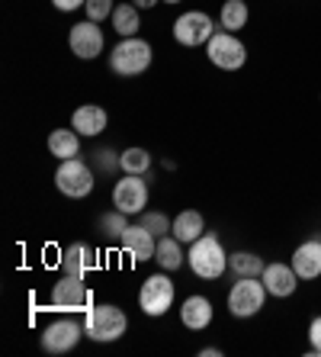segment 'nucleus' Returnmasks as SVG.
I'll return each mask as SVG.
<instances>
[{
	"instance_id": "f257e3e1",
	"label": "nucleus",
	"mask_w": 321,
	"mask_h": 357,
	"mask_svg": "<svg viewBox=\"0 0 321 357\" xmlns=\"http://www.w3.org/2000/svg\"><path fill=\"white\" fill-rule=\"evenodd\" d=\"M187 264H189V271L196 277H203V280H219V277L225 274V267H228V255H225L219 235H212V232L199 235V238L189 245Z\"/></svg>"
},
{
	"instance_id": "f03ea898",
	"label": "nucleus",
	"mask_w": 321,
	"mask_h": 357,
	"mask_svg": "<svg viewBox=\"0 0 321 357\" xmlns=\"http://www.w3.org/2000/svg\"><path fill=\"white\" fill-rule=\"evenodd\" d=\"M125 328H129V316L119 306L103 303V306H91L84 312V332L91 341H100V344L119 341L125 335Z\"/></svg>"
},
{
	"instance_id": "7ed1b4c3",
	"label": "nucleus",
	"mask_w": 321,
	"mask_h": 357,
	"mask_svg": "<svg viewBox=\"0 0 321 357\" xmlns=\"http://www.w3.org/2000/svg\"><path fill=\"white\" fill-rule=\"evenodd\" d=\"M151 59H155V52H151L148 42L132 36V39H119V45L109 55V68L119 77H139L151 68Z\"/></svg>"
},
{
	"instance_id": "20e7f679",
	"label": "nucleus",
	"mask_w": 321,
	"mask_h": 357,
	"mask_svg": "<svg viewBox=\"0 0 321 357\" xmlns=\"http://www.w3.org/2000/svg\"><path fill=\"white\" fill-rule=\"evenodd\" d=\"M267 296L270 293L260 277H238V283H231L228 290V312L235 319H251L264 309Z\"/></svg>"
},
{
	"instance_id": "39448f33",
	"label": "nucleus",
	"mask_w": 321,
	"mask_h": 357,
	"mask_svg": "<svg viewBox=\"0 0 321 357\" xmlns=\"http://www.w3.org/2000/svg\"><path fill=\"white\" fill-rule=\"evenodd\" d=\"M49 306L52 312H87L93 306V296H91V287L84 283V277H71V274H61V280L52 287V296H49Z\"/></svg>"
},
{
	"instance_id": "423d86ee",
	"label": "nucleus",
	"mask_w": 321,
	"mask_h": 357,
	"mask_svg": "<svg viewBox=\"0 0 321 357\" xmlns=\"http://www.w3.org/2000/svg\"><path fill=\"white\" fill-rule=\"evenodd\" d=\"M93 183H97V177H93V171L84 165L81 158L61 161V165H58V171H55V187L65 193V197H71V199L91 197Z\"/></svg>"
},
{
	"instance_id": "0eeeda50",
	"label": "nucleus",
	"mask_w": 321,
	"mask_h": 357,
	"mask_svg": "<svg viewBox=\"0 0 321 357\" xmlns=\"http://www.w3.org/2000/svg\"><path fill=\"white\" fill-rule=\"evenodd\" d=\"M206 55H209V61H212L215 68H222V71H238L247 61L244 42L235 33H225V29H219V33L206 42Z\"/></svg>"
},
{
	"instance_id": "6e6552de",
	"label": "nucleus",
	"mask_w": 321,
	"mask_h": 357,
	"mask_svg": "<svg viewBox=\"0 0 321 357\" xmlns=\"http://www.w3.org/2000/svg\"><path fill=\"white\" fill-rule=\"evenodd\" d=\"M215 36V23L209 13L203 10H189V13H180L177 23H173V39L187 45V49H199V45H206L209 39Z\"/></svg>"
},
{
	"instance_id": "1a4fd4ad",
	"label": "nucleus",
	"mask_w": 321,
	"mask_h": 357,
	"mask_svg": "<svg viewBox=\"0 0 321 357\" xmlns=\"http://www.w3.org/2000/svg\"><path fill=\"white\" fill-rule=\"evenodd\" d=\"M139 306L145 316L157 319L173 306V280L167 274H151L139 290Z\"/></svg>"
},
{
	"instance_id": "9d476101",
	"label": "nucleus",
	"mask_w": 321,
	"mask_h": 357,
	"mask_svg": "<svg viewBox=\"0 0 321 357\" xmlns=\"http://www.w3.org/2000/svg\"><path fill=\"white\" fill-rule=\"evenodd\" d=\"M113 206L125 216H141L148 206V183L139 174H125L123 181H116L113 187Z\"/></svg>"
},
{
	"instance_id": "9b49d317",
	"label": "nucleus",
	"mask_w": 321,
	"mask_h": 357,
	"mask_svg": "<svg viewBox=\"0 0 321 357\" xmlns=\"http://www.w3.org/2000/svg\"><path fill=\"white\" fill-rule=\"evenodd\" d=\"M84 335H87L84 332V322H77V319H55L42 332V348L49 351V354H68V351L77 348V341Z\"/></svg>"
},
{
	"instance_id": "f8f14e48",
	"label": "nucleus",
	"mask_w": 321,
	"mask_h": 357,
	"mask_svg": "<svg viewBox=\"0 0 321 357\" xmlns=\"http://www.w3.org/2000/svg\"><path fill=\"white\" fill-rule=\"evenodd\" d=\"M68 45H71V52H75L77 59H84V61L97 59L100 52H103V29H100V23L84 20V23L71 26V33H68Z\"/></svg>"
},
{
	"instance_id": "ddd939ff",
	"label": "nucleus",
	"mask_w": 321,
	"mask_h": 357,
	"mask_svg": "<svg viewBox=\"0 0 321 357\" xmlns=\"http://www.w3.org/2000/svg\"><path fill=\"white\" fill-rule=\"evenodd\" d=\"M119 245H123V251L132 261H148V258H155V251H157V238L141 222L129 225V229L119 235Z\"/></svg>"
},
{
	"instance_id": "4468645a",
	"label": "nucleus",
	"mask_w": 321,
	"mask_h": 357,
	"mask_svg": "<svg viewBox=\"0 0 321 357\" xmlns=\"http://www.w3.org/2000/svg\"><path fill=\"white\" fill-rule=\"evenodd\" d=\"M61 274H71V277H87L97 267V255L87 241H75V245H68L61 251Z\"/></svg>"
},
{
	"instance_id": "2eb2a0df",
	"label": "nucleus",
	"mask_w": 321,
	"mask_h": 357,
	"mask_svg": "<svg viewBox=\"0 0 321 357\" xmlns=\"http://www.w3.org/2000/svg\"><path fill=\"white\" fill-rule=\"evenodd\" d=\"M260 280H264L267 293L276 299H286L296 293L299 287V274L292 271V264H267L264 274H260Z\"/></svg>"
},
{
	"instance_id": "dca6fc26",
	"label": "nucleus",
	"mask_w": 321,
	"mask_h": 357,
	"mask_svg": "<svg viewBox=\"0 0 321 357\" xmlns=\"http://www.w3.org/2000/svg\"><path fill=\"white\" fill-rule=\"evenodd\" d=\"M292 271L299 274V280H315L321 277V238H308L292 251Z\"/></svg>"
},
{
	"instance_id": "f3484780",
	"label": "nucleus",
	"mask_w": 321,
	"mask_h": 357,
	"mask_svg": "<svg viewBox=\"0 0 321 357\" xmlns=\"http://www.w3.org/2000/svg\"><path fill=\"white\" fill-rule=\"evenodd\" d=\"M109 116H107V109L97 107V103H84V107L75 109V116H71V126H75L81 135H91V139H97L103 129H107Z\"/></svg>"
},
{
	"instance_id": "a211bd4d",
	"label": "nucleus",
	"mask_w": 321,
	"mask_h": 357,
	"mask_svg": "<svg viewBox=\"0 0 321 357\" xmlns=\"http://www.w3.org/2000/svg\"><path fill=\"white\" fill-rule=\"evenodd\" d=\"M180 322L189 332H203L212 322V303L206 296H187L180 306Z\"/></svg>"
},
{
	"instance_id": "6ab92c4d",
	"label": "nucleus",
	"mask_w": 321,
	"mask_h": 357,
	"mask_svg": "<svg viewBox=\"0 0 321 357\" xmlns=\"http://www.w3.org/2000/svg\"><path fill=\"white\" fill-rule=\"evenodd\" d=\"M203 229H206V219H203V213H196V209H183V213H177V219H173V238L180 241V245H193V241L203 235Z\"/></svg>"
},
{
	"instance_id": "aec40b11",
	"label": "nucleus",
	"mask_w": 321,
	"mask_h": 357,
	"mask_svg": "<svg viewBox=\"0 0 321 357\" xmlns=\"http://www.w3.org/2000/svg\"><path fill=\"white\" fill-rule=\"evenodd\" d=\"M49 151L58 161L77 158V155H81V132H77V129H55V132L49 135Z\"/></svg>"
},
{
	"instance_id": "412c9836",
	"label": "nucleus",
	"mask_w": 321,
	"mask_h": 357,
	"mask_svg": "<svg viewBox=\"0 0 321 357\" xmlns=\"http://www.w3.org/2000/svg\"><path fill=\"white\" fill-rule=\"evenodd\" d=\"M113 29L119 33V39H132V36H139V7L135 3H119V7L113 10Z\"/></svg>"
},
{
	"instance_id": "4be33fe9",
	"label": "nucleus",
	"mask_w": 321,
	"mask_h": 357,
	"mask_svg": "<svg viewBox=\"0 0 321 357\" xmlns=\"http://www.w3.org/2000/svg\"><path fill=\"white\" fill-rule=\"evenodd\" d=\"M264 261H260V255H254V251H235V255H228V271L235 277H260L264 274Z\"/></svg>"
},
{
	"instance_id": "5701e85b",
	"label": "nucleus",
	"mask_w": 321,
	"mask_h": 357,
	"mask_svg": "<svg viewBox=\"0 0 321 357\" xmlns=\"http://www.w3.org/2000/svg\"><path fill=\"white\" fill-rule=\"evenodd\" d=\"M247 17H251V10H247L244 0H225L219 23H222L225 33H238V29H244L247 26Z\"/></svg>"
},
{
	"instance_id": "b1692460",
	"label": "nucleus",
	"mask_w": 321,
	"mask_h": 357,
	"mask_svg": "<svg viewBox=\"0 0 321 357\" xmlns=\"http://www.w3.org/2000/svg\"><path fill=\"white\" fill-rule=\"evenodd\" d=\"M155 261L164 271H180L183 267V251H180V241L171 238V235H164V238H157V251H155Z\"/></svg>"
},
{
	"instance_id": "393cba45",
	"label": "nucleus",
	"mask_w": 321,
	"mask_h": 357,
	"mask_svg": "<svg viewBox=\"0 0 321 357\" xmlns=\"http://www.w3.org/2000/svg\"><path fill=\"white\" fill-rule=\"evenodd\" d=\"M151 155H148V149H125L123 155H119V171L123 174H148L151 171Z\"/></svg>"
},
{
	"instance_id": "a878e982",
	"label": "nucleus",
	"mask_w": 321,
	"mask_h": 357,
	"mask_svg": "<svg viewBox=\"0 0 321 357\" xmlns=\"http://www.w3.org/2000/svg\"><path fill=\"white\" fill-rule=\"evenodd\" d=\"M97 229L107 238H119V235L129 229V222H125V213H119V209H113V213H103V216L97 219Z\"/></svg>"
},
{
	"instance_id": "bb28decb",
	"label": "nucleus",
	"mask_w": 321,
	"mask_h": 357,
	"mask_svg": "<svg viewBox=\"0 0 321 357\" xmlns=\"http://www.w3.org/2000/svg\"><path fill=\"white\" fill-rule=\"evenodd\" d=\"M141 225H145V229H148L155 238H164V235L173 229L171 219H167L164 213H141Z\"/></svg>"
},
{
	"instance_id": "cd10ccee",
	"label": "nucleus",
	"mask_w": 321,
	"mask_h": 357,
	"mask_svg": "<svg viewBox=\"0 0 321 357\" xmlns=\"http://www.w3.org/2000/svg\"><path fill=\"white\" fill-rule=\"evenodd\" d=\"M84 10H87V20H93V23H103L107 17H113L116 3H113V0H87V3H84Z\"/></svg>"
},
{
	"instance_id": "c85d7f7f",
	"label": "nucleus",
	"mask_w": 321,
	"mask_h": 357,
	"mask_svg": "<svg viewBox=\"0 0 321 357\" xmlns=\"http://www.w3.org/2000/svg\"><path fill=\"white\" fill-rule=\"evenodd\" d=\"M308 341H312V354H321V316H315L308 325Z\"/></svg>"
},
{
	"instance_id": "c756f323",
	"label": "nucleus",
	"mask_w": 321,
	"mask_h": 357,
	"mask_svg": "<svg viewBox=\"0 0 321 357\" xmlns=\"http://www.w3.org/2000/svg\"><path fill=\"white\" fill-rule=\"evenodd\" d=\"M97 158H100V167H103V171H116V167H119V155L109 149H103Z\"/></svg>"
},
{
	"instance_id": "7c9ffc66",
	"label": "nucleus",
	"mask_w": 321,
	"mask_h": 357,
	"mask_svg": "<svg viewBox=\"0 0 321 357\" xmlns=\"http://www.w3.org/2000/svg\"><path fill=\"white\" fill-rule=\"evenodd\" d=\"M55 3V10H61V13H75L77 7H84L87 0H52Z\"/></svg>"
},
{
	"instance_id": "2f4dec72",
	"label": "nucleus",
	"mask_w": 321,
	"mask_h": 357,
	"mask_svg": "<svg viewBox=\"0 0 321 357\" xmlns=\"http://www.w3.org/2000/svg\"><path fill=\"white\" fill-rule=\"evenodd\" d=\"M132 3H135L139 10H151L155 3H161V0H132Z\"/></svg>"
},
{
	"instance_id": "473e14b6",
	"label": "nucleus",
	"mask_w": 321,
	"mask_h": 357,
	"mask_svg": "<svg viewBox=\"0 0 321 357\" xmlns=\"http://www.w3.org/2000/svg\"><path fill=\"white\" fill-rule=\"evenodd\" d=\"M199 354H203V357H219V354H222V351H219V348H203V351H199Z\"/></svg>"
},
{
	"instance_id": "72a5a7b5",
	"label": "nucleus",
	"mask_w": 321,
	"mask_h": 357,
	"mask_svg": "<svg viewBox=\"0 0 321 357\" xmlns=\"http://www.w3.org/2000/svg\"><path fill=\"white\" fill-rule=\"evenodd\" d=\"M164 3H180V0H164Z\"/></svg>"
}]
</instances>
